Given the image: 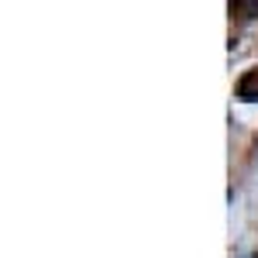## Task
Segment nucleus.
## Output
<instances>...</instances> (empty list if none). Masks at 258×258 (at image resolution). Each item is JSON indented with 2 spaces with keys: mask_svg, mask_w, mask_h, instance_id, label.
Listing matches in <instances>:
<instances>
[{
  "mask_svg": "<svg viewBox=\"0 0 258 258\" xmlns=\"http://www.w3.org/2000/svg\"><path fill=\"white\" fill-rule=\"evenodd\" d=\"M238 97L244 100V103H255L258 100V69L244 73V76L238 80Z\"/></svg>",
  "mask_w": 258,
  "mask_h": 258,
  "instance_id": "f257e3e1",
  "label": "nucleus"
},
{
  "mask_svg": "<svg viewBox=\"0 0 258 258\" xmlns=\"http://www.w3.org/2000/svg\"><path fill=\"white\" fill-rule=\"evenodd\" d=\"M251 11H255V4L251 0H231V14H238V18H251Z\"/></svg>",
  "mask_w": 258,
  "mask_h": 258,
  "instance_id": "f03ea898",
  "label": "nucleus"
}]
</instances>
